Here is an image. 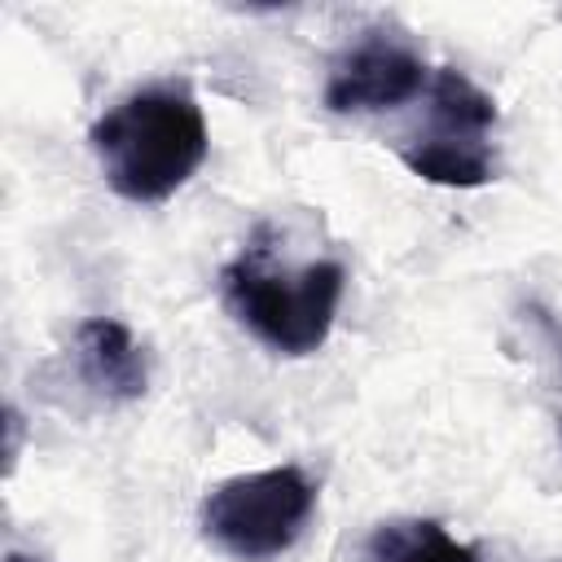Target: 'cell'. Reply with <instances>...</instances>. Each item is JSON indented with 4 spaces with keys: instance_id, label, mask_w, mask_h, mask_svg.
I'll list each match as a JSON object with an SVG mask.
<instances>
[{
    "instance_id": "6da1fadb",
    "label": "cell",
    "mask_w": 562,
    "mask_h": 562,
    "mask_svg": "<svg viewBox=\"0 0 562 562\" xmlns=\"http://www.w3.org/2000/svg\"><path fill=\"white\" fill-rule=\"evenodd\" d=\"M88 145L119 198L167 202L206 162L211 132L193 88L180 79L127 92L92 123Z\"/></svg>"
},
{
    "instance_id": "7a4b0ae2",
    "label": "cell",
    "mask_w": 562,
    "mask_h": 562,
    "mask_svg": "<svg viewBox=\"0 0 562 562\" xmlns=\"http://www.w3.org/2000/svg\"><path fill=\"white\" fill-rule=\"evenodd\" d=\"M220 290L228 312L277 356H312L325 347L342 290L347 268L338 259L303 263L299 272L268 268L263 246H246L220 272Z\"/></svg>"
},
{
    "instance_id": "3957f363",
    "label": "cell",
    "mask_w": 562,
    "mask_h": 562,
    "mask_svg": "<svg viewBox=\"0 0 562 562\" xmlns=\"http://www.w3.org/2000/svg\"><path fill=\"white\" fill-rule=\"evenodd\" d=\"M316 509V483L299 465H272L215 483L202 496V536L237 562L281 558Z\"/></svg>"
},
{
    "instance_id": "277c9868",
    "label": "cell",
    "mask_w": 562,
    "mask_h": 562,
    "mask_svg": "<svg viewBox=\"0 0 562 562\" xmlns=\"http://www.w3.org/2000/svg\"><path fill=\"white\" fill-rule=\"evenodd\" d=\"M496 123V101L461 70L439 66L430 79V132L400 149V162L443 189H479L492 180L496 162L487 132Z\"/></svg>"
},
{
    "instance_id": "5b68a950",
    "label": "cell",
    "mask_w": 562,
    "mask_h": 562,
    "mask_svg": "<svg viewBox=\"0 0 562 562\" xmlns=\"http://www.w3.org/2000/svg\"><path fill=\"white\" fill-rule=\"evenodd\" d=\"M426 88V61L386 35H369L351 53H342L325 83V110L334 114H364V110H395Z\"/></svg>"
},
{
    "instance_id": "8992f818",
    "label": "cell",
    "mask_w": 562,
    "mask_h": 562,
    "mask_svg": "<svg viewBox=\"0 0 562 562\" xmlns=\"http://www.w3.org/2000/svg\"><path fill=\"white\" fill-rule=\"evenodd\" d=\"M75 369L83 386L110 404L140 400L149 386V364L132 329L114 316H88L75 329Z\"/></svg>"
},
{
    "instance_id": "52a82bcc",
    "label": "cell",
    "mask_w": 562,
    "mask_h": 562,
    "mask_svg": "<svg viewBox=\"0 0 562 562\" xmlns=\"http://www.w3.org/2000/svg\"><path fill=\"white\" fill-rule=\"evenodd\" d=\"M364 562H479V549L435 518H395L369 536Z\"/></svg>"
},
{
    "instance_id": "ba28073f",
    "label": "cell",
    "mask_w": 562,
    "mask_h": 562,
    "mask_svg": "<svg viewBox=\"0 0 562 562\" xmlns=\"http://www.w3.org/2000/svg\"><path fill=\"white\" fill-rule=\"evenodd\" d=\"M4 562H48V558H35V553H18V549H13V553H4Z\"/></svg>"
},
{
    "instance_id": "9c48e42d",
    "label": "cell",
    "mask_w": 562,
    "mask_h": 562,
    "mask_svg": "<svg viewBox=\"0 0 562 562\" xmlns=\"http://www.w3.org/2000/svg\"><path fill=\"white\" fill-rule=\"evenodd\" d=\"M558 443H562V417H558Z\"/></svg>"
}]
</instances>
